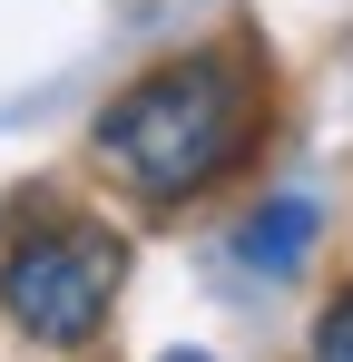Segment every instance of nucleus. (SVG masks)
Listing matches in <instances>:
<instances>
[{
	"label": "nucleus",
	"mask_w": 353,
	"mask_h": 362,
	"mask_svg": "<svg viewBox=\"0 0 353 362\" xmlns=\"http://www.w3.org/2000/svg\"><path fill=\"white\" fill-rule=\"evenodd\" d=\"M255 137H265V59L245 40H206V49L138 69L99 108L89 157L138 206H196L255 157Z\"/></svg>",
	"instance_id": "1"
},
{
	"label": "nucleus",
	"mask_w": 353,
	"mask_h": 362,
	"mask_svg": "<svg viewBox=\"0 0 353 362\" xmlns=\"http://www.w3.org/2000/svg\"><path fill=\"white\" fill-rule=\"evenodd\" d=\"M118 284H128V235L108 216H79L59 196H30L20 226L0 245V313L40 343V353H79L99 343Z\"/></svg>",
	"instance_id": "2"
},
{
	"label": "nucleus",
	"mask_w": 353,
	"mask_h": 362,
	"mask_svg": "<svg viewBox=\"0 0 353 362\" xmlns=\"http://www.w3.org/2000/svg\"><path fill=\"white\" fill-rule=\"evenodd\" d=\"M314 235H324V206H314V196H265V206L235 226V255H245L255 274H294V264L314 255Z\"/></svg>",
	"instance_id": "3"
},
{
	"label": "nucleus",
	"mask_w": 353,
	"mask_h": 362,
	"mask_svg": "<svg viewBox=\"0 0 353 362\" xmlns=\"http://www.w3.org/2000/svg\"><path fill=\"white\" fill-rule=\"evenodd\" d=\"M314 362H353V284H334V303L314 313Z\"/></svg>",
	"instance_id": "4"
},
{
	"label": "nucleus",
	"mask_w": 353,
	"mask_h": 362,
	"mask_svg": "<svg viewBox=\"0 0 353 362\" xmlns=\"http://www.w3.org/2000/svg\"><path fill=\"white\" fill-rule=\"evenodd\" d=\"M157 362H216V353H157Z\"/></svg>",
	"instance_id": "5"
}]
</instances>
